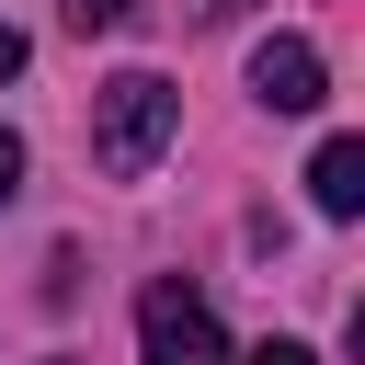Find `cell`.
Returning <instances> with one entry per match:
<instances>
[{"label":"cell","instance_id":"8","mask_svg":"<svg viewBox=\"0 0 365 365\" xmlns=\"http://www.w3.org/2000/svg\"><path fill=\"white\" fill-rule=\"evenodd\" d=\"M0 80H23V34L11 23H0Z\"/></svg>","mask_w":365,"mask_h":365},{"label":"cell","instance_id":"1","mask_svg":"<svg viewBox=\"0 0 365 365\" xmlns=\"http://www.w3.org/2000/svg\"><path fill=\"white\" fill-rule=\"evenodd\" d=\"M171 137H182V91L160 68H114L91 91V160H103V182H148L171 160Z\"/></svg>","mask_w":365,"mask_h":365},{"label":"cell","instance_id":"6","mask_svg":"<svg viewBox=\"0 0 365 365\" xmlns=\"http://www.w3.org/2000/svg\"><path fill=\"white\" fill-rule=\"evenodd\" d=\"M11 194H23V137L0 125V205H11Z\"/></svg>","mask_w":365,"mask_h":365},{"label":"cell","instance_id":"4","mask_svg":"<svg viewBox=\"0 0 365 365\" xmlns=\"http://www.w3.org/2000/svg\"><path fill=\"white\" fill-rule=\"evenodd\" d=\"M308 205L319 217H365V137H331L308 160Z\"/></svg>","mask_w":365,"mask_h":365},{"label":"cell","instance_id":"7","mask_svg":"<svg viewBox=\"0 0 365 365\" xmlns=\"http://www.w3.org/2000/svg\"><path fill=\"white\" fill-rule=\"evenodd\" d=\"M240 365H319L308 342H262V354H240Z\"/></svg>","mask_w":365,"mask_h":365},{"label":"cell","instance_id":"2","mask_svg":"<svg viewBox=\"0 0 365 365\" xmlns=\"http://www.w3.org/2000/svg\"><path fill=\"white\" fill-rule=\"evenodd\" d=\"M137 354H148V365H240L228 331H217V308H205L182 274H160V285L137 297Z\"/></svg>","mask_w":365,"mask_h":365},{"label":"cell","instance_id":"3","mask_svg":"<svg viewBox=\"0 0 365 365\" xmlns=\"http://www.w3.org/2000/svg\"><path fill=\"white\" fill-rule=\"evenodd\" d=\"M319 91H331V68H319L308 34H262L251 46V103L262 114H319Z\"/></svg>","mask_w":365,"mask_h":365},{"label":"cell","instance_id":"5","mask_svg":"<svg viewBox=\"0 0 365 365\" xmlns=\"http://www.w3.org/2000/svg\"><path fill=\"white\" fill-rule=\"evenodd\" d=\"M57 11H68V34H114V23L137 11V0H57Z\"/></svg>","mask_w":365,"mask_h":365}]
</instances>
